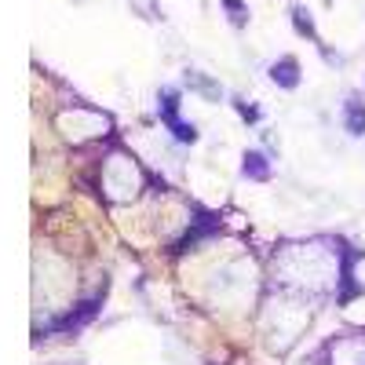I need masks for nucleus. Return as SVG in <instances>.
I'll list each match as a JSON object with an SVG mask.
<instances>
[{"label":"nucleus","instance_id":"obj_6","mask_svg":"<svg viewBox=\"0 0 365 365\" xmlns=\"http://www.w3.org/2000/svg\"><path fill=\"white\" fill-rule=\"evenodd\" d=\"M241 172L252 175V179H267V175H270V168H267L263 154H245V165H241Z\"/></svg>","mask_w":365,"mask_h":365},{"label":"nucleus","instance_id":"obj_7","mask_svg":"<svg viewBox=\"0 0 365 365\" xmlns=\"http://www.w3.org/2000/svg\"><path fill=\"white\" fill-rule=\"evenodd\" d=\"M187 84H190V88H197L201 96H208V99H220V88L212 84L208 77H201V73H187Z\"/></svg>","mask_w":365,"mask_h":365},{"label":"nucleus","instance_id":"obj_4","mask_svg":"<svg viewBox=\"0 0 365 365\" xmlns=\"http://www.w3.org/2000/svg\"><path fill=\"white\" fill-rule=\"evenodd\" d=\"M344 125L351 135H365V106L358 99H347L344 103Z\"/></svg>","mask_w":365,"mask_h":365},{"label":"nucleus","instance_id":"obj_9","mask_svg":"<svg viewBox=\"0 0 365 365\" xmlns=\"http://www.w3.org/2000/svg\"><path fill=\"white\" fill-rule=\"evenodd\" d=\"M237 113L245 117V120H256V117H259V113H256L252 106H245V103H241V99H237Z\"/></svg>","mask_w":365,"mask_h":365},{"label":"nucleus","instance_id":"obj_3","mask_svg":"<svg viewBox=\"0 0 365 365\" xmlns=\"http://www.w3.org/2000/svg\"><path fill=\"white\" fill-rule=\"evenodd\" d=\"M270 81L282 84V88H296V84H299V66H296V58H282V63H274V66H270Z\"/></svg>","mask_w":365,"mask_h":365},{"label":"nucleus","instance_id":"obj_1","mask_svg":"<svg viewBox=\"0 0 365 365\" xmlns=\"http://www.w3.org/2000/svg\"><path fill=\"white\" fill-rule=\"evenodd\" d=\"M161 120L175 132L179 143H194L197 139V128L187 125V120H179V96H175V91H165V96H161Z\"/></svg>","mask_w":365,"mask_h":365},{"label":"nucleus","instance_id":"obj_2","mask_svg":"<svg viewBox=\"0 0 365 365\" xmlns=\"http://www.w3.org/2000/svg\"><path fill=\"white\" fill-rule=\"evenodd\" d=\"M329 365H365V336H340L329 344Z\"/></svg>","mask_w":365,"mask_h":365},{"label":"nucleus","instance_id":"obj_5","mask_svg":"<svg viewBox=\"0 0 365 365\" xmlns=\"http://www.w3.org/2000/svg\"><path fill=\"white\" fill-rule=\"evenodd\" d=\"M292 26H296V34L299 37H311V41H318V34H314V22H311V15H307V8H292Z\"/></svg>","mask_w":365,"mask_h":365},{"label":"nucleus","instance_id":"obj_8","mask_svg":"<svg viewBox=\"0 0 365 365\" xmlns=\"http://www.w3.org/2000/svg\"><path fill=\"white\" fill-rule=\"evenodd\" d=\"M223 8L230 11V22H234V26H245V22H249V8L241 4V0H223Z\"/></svg>","mask_w":365,"mask_h":365}]
</instances>
